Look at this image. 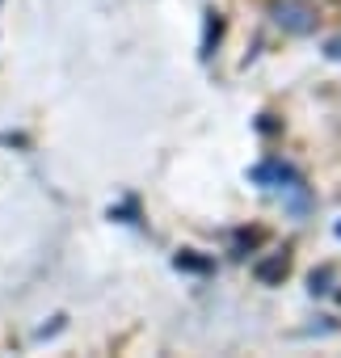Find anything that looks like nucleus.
<instances>
[{"instance_id":"nucleus-3","label":"nucleus","mask_w":341,"mask_h":358,"mask_svg":"<svg viewBox=\"0 0 341 358\" xmlns=\"http://www.w3.org/2000/svg\"><path fill=\"white\" fill-rule=\"evenodd\" d=\"M333 55H341V43H333Z\"/></svg>"},{"instance_id":"nucleus-1","label":"nucleus","mask_w":341,"mask_h":358,"mask_svg":"<svg viewBox=\"0 0 341 358\" xmlns=\"http://www.w3.org/2000/svg\"><path fill=\"white\" fill-rule=\"evenodd\" d=\"M266 13H270V22H274L278 30H286V34H312L316 22H320V13H316L312 0H270Z\"/></svg>"},{"instance_id":"nucleus-2","label":"nucleus","mask_w":341,"mask_h":358,"mask_svg":"<svg viewBox=\"0 0 341 358\" xmlns=\"http://www.w3.org/2000/svg\"><path fill=\"white\" fill-rule=\"evenodd\" d=\"M253 274H257V282H282L286 274H291V253L282 249V253H270V257H261L257 266H253Z\"/></svg>"}]
</instances>
